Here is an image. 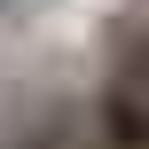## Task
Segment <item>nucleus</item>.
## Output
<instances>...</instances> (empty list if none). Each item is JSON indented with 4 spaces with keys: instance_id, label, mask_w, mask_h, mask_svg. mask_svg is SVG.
Wrapping results in <instances>:
<instances>
[{
    "instance_id": "obj_1",
    "label": "nucleus",
    "mask_w": 149,
    "mask_h": 149,
    "mask_svg": "<svg viewBox=\"0 0 149 149\" xmlns=\"http://www.w3.org/2000/svg\"><path fill=\"white\" fill-rule=\"evenodd\" d=\"M94 126H102V149H149V94L118 71L94 102Z\"/></svg>"
},
{
    "instance_id": "obj_2",
    "label": "nucleus",
    "mask_w": 149,
    "mask_h": 149,
    "mask_svg": "<svg viewBox=\"0 0 149 149\" xmlns=\"http://www.w3.org/2000/svg\"><path fill=\"white\" fill-rule=\"evenodd\" d=\"M118 71L149 94V24H141V31H126V63H118Z\"/></svg>"
},
{
    "instance_id": "obj_3",
    "label": "nucleus",
    "mask_w": 149,
    "mask_h": 149,
    "mask_svg": "<svg viewBox=\"0 0 149 149\" xmlns=\"http://www.w3.org/2000/svg\"><path fill=\"white\" fill-rule=\"evenodd\" d=\"M31 149H79V141H71V134H47V141H31Z\"/></svg>"
}]
</instances>
